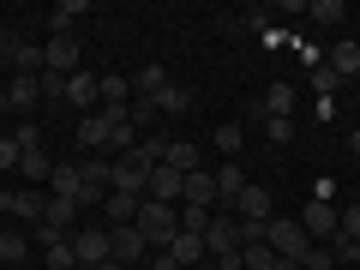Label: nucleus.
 Instances as JSON below:
<instances>
[{
	"instance_id": "nucleus-1",
	"label": "nucleus",
	"mask_w": 360,
	"mask_h": 270,
	"mask_svg": "<svg viewBox=\"0 0 360 270\" xmlns=\"http://www.w3.org/2000/svg\"><path fill=\"white\" fill-rule=\"evenodd\" d=\"M139 234L168 252V240L180 234V205H156V198H144V205H139Z\"/></svg>"
},
{
	"instance_id": "nucleus-2",
	"label": "nucleus",
	"mask_w": 360,
	"mask_h": 270,
	"mask_svg": "<svg viewBox=\"0 0 360 270\" xmlns=\"http://www.w3.org/2000/svg\"><path fill=\"white\" fill-rule=\"evenodd\" d=\"M150 168H156V162H144L139 150L115 156V162H108V193H127V198H144V186H150Z\"/></svg>"
},
{
	"instance_id": "nucleus-3",
	"label": "nucleus",
	"mask_w": 360,
	"mask_h": 270,
	"mask_svg": "<svg viewBox=\"0 0 360 270\" xmlns=\"http://www.w3.org/2000/svg\"><path fill=\"white\" fill-rule=\"evenodd\" d=\"M295 222L307 229V240H312V246H330V240H336V229H342V205H330V198H312V205L300 210Z\"/></svg>"
},
{
	"instance_id": "nucleus-4",
	"label": "nucleus",
	"mask_w": 360,
	"mask_h": 270,
	"mask_svg": "<svg viewBox=\"0 0 360 270\" xmlns=\"http://www.w3.org/2000/svg\"><path fill=\"white\" fill-rule=\"evenodd\" d=\"M264 246H270V252H276V258H307V229H300V222L295 217H270V229H264Z\"/></svg>"
},
{
	"instance_id": "nucleus-5",
	"label": "nucleus",
	"mask_w": 360,
	"mask_h": 270,
	"mask_svg": "<svg viewBox=\"0 0 360 270\" xmlns=\"http://www.w3.org/2000/svg\"><path fill=\"white\" fill-rule=\"evenodd\" d=\"M72 258H78V264H103V258H115V252H108V229H72Z\"/></svg>"
},
{
	"instance_id": "nucleus-6",
	"label": "nucleus",
	"mask_w": 360,
	"mask_h": 270,
	"mask_svg": "<svg viewBox=\"0 0 360 270\" xmlns=\"http://www.w3.org/2000/svg\"><path fill=\"white\" fill-rule=\"evenodd\" d=\"M42 60H49V72L72 78V72H78V60H84V54H78V42H72V37H49V42H42Z\"/></svg>"
},
{
	"instance_id": "nucleus-7",
	"label": "nucleus",
	"mask_w": 360,
	"mask_h": 270,
	"mask_svg": "<svg viewBox=\"0 0 360 270\" xmlns=\"http://www.w3.org/2000/svg\"><path fill=\"white\" fill-rule=\"evenodd\" d=\"M180 205L210 210V205H217V174H210V168H193V174L180 180Z\"/></svg>"
},
{
	"instance_id": "nucleus-8",
	"label": "nucleus",
	"mask_w": 360,
	"mask_h": 270,
	"mask_svg": "<svg viewBox=\"0 0 360 270\" xmlns=\"http://www.w3.org/2000/svg\"><path fill=\"white\" fill-rule=\"evenodd\" d=\"M180 168H168V162H156L150 168V186H144V198H156V205H180Z\"/></svg>"
},
{
	"instance_id": "nucleus-9",
	"label": "nucleus",
	"mask_w": 360,
	"mask_h": 270,
	"mask_svg": "<svg viewBox=\"0 0 360 270\" xmlns=\"http://www.w3.org/2000/svg\"><path fill=\"white\" fill-rule=\"evenodd\" d=\"M108 252H115L120 264H132V258H144V252H150V240L139 234V222H127V229H108Z\"/></svg>"
},
{
	"instance_id": "nucleus-10",
	"label": "nucleus",
	"mask_w": 360,
	"mask_h": 270,
	"mask_svg": "<svg viewBox=\"0 0 360 270\" xmlns=\"http://www.w3.org/2000/svg\"><path fill=\"white\" fill-rule=\"evenodd\" d=\"M42 229H49V234H66V240H72V229H78V198H54V193H49Z\"/></svg>"
},
{
	"instance_id": "nucleus-11",
	"label": "nucleus",
	"mask_w": 360,
	"mask_h": 270,
	"mask_svg": "<svg viewBox=\"0 0 360 270\" xmlns=\"http://www.w3.org/2000/svg\"><path fill=\"white\" fill-rule=\"evenodd\" d=\"M234 217H240V222H270V193H264V186H252V180H246V193L240 198H234Z\"/></svg>"
},
{
	"instance_id": "nucleus-12",
	"label": "nucleus",
	"mask_w": 360,
	"mask_h": 270,
	"mask_svg": "<svg viewBox=\"0 0 360 270\" xmlns=\"http://www.w3.org/2000/svg\"><path fill=\"white\" fill-rule=\"evenodd\" d=\"M168 258H174L180 270H186V264H205V258H210L205 252V234H186V229H180L174 240H168Z\"/></svg>"
},
{
	"instance_id": "nucleus-13",
	"label": "nucleus",
	"mask_w": 360,
	"mask_h": 270,
	"mask_svg": "<svg viewBox=\"0 0 360 270\" xmlns=\"http://www.w3.org/2000/svg\"><path fill=\"white\" fill-rule=\"evenodd\" d=\"M139 205H144V198L108 193V198H103V217H108V229H127V222H139Z\"/></svg>"
},
{
	"instance_id": "nucleus-14",
	"label": "nucleus",
	"mask_w": 360,
	"mask_h": 270,
	"mask_svg": "<svg viewBox=\"0 0 360 270\" xmlns=\"http://www.w3.org/2000/svg\"><path fill=\"white\" fill-rule=\"evenodd\" d=\"M240 193H246V174H240V162H222V168H217V205L229 210Z\"/></svg>"
},
{
	"instance_id": "nucleus-15",
	"label": "nucleus",
	"mask_w": 360,
	"mask_h": 270,
	"mask_svg": "<svg viewBox=\"0 0 360 270\" xmlns=\"http://www.w3.org/2000/svg\"><path fill=\"white\" fill-rule=\"evenodd\" d=\"M49 193H54V198H78V193H84V174H78L72 162H60V168L49 174ZM78 210H84V205H78Z\"/></svg>"
},
{
	"instance_id": "nucleus-16",
	"label": "nucleus",
	"mask_w": 360,
	"mask_h": 270,
	"mask_svg": "<svg viewBox=\"0 0 360 270\" xmlns=\"http://www.w3.org/2000/svg\"><path fill=\"white\" fill-rule=\"evenodd\" d=\"M37 96H42V78L13 72V84H6V103H13V108H37Z\"/></svg>"
},
{
	"instance_id": "nucleus-17",
	"label": "nucleus",
	"mask_w": 360,
	"mask_h": 270,
	"mask_svg": "<svg viewBox=\"0 0 360 270\" xmlns=\"http://www.w3.org/2000/svg\"><path fill=\"white\" fill-rule=\"evenodd\" d=\"M324 66H330L336 78H360V42H336V49H330V60H324Z\"/></svg>"
},
{
	"instance_id": "nucleus-18",
	"label": "nucleus",
	"mask_w": 360,
	"mask_h": 270,
	"mask_svg": "<svg viewBox=\"0 0 360 270\" xmlns=\"http://www.w3.org/2000/svg\"><path fill=\"white\" fill-rule=\"evenodd\" d=\"M78 150H108V120L103 115H84V120H78Z\"/></svg>"
},
{
	"instance_id": "nucleus-19",
	"label": "nucleus",
	"mask_w": 360,
	"mask_h": 270,
	"mask_svg": "<svg viewBox=\"0 0 360 270\" xmlns=\"http://www.w3.org/2000/svg\"><path fill=\"white\" fill-rule=\"evenodd\" d=\"M78 18H84V0H60V6L49 13V30H54V37H72Z\"/></svg>"
},
{
	"instance_id": "nucleus-20",
	"label": "nucleus",
	"mask_w": 360,
	"mask_h": 270,
	"mask_svg": "<svg viewBox=\"0 0 360 270\" xmlns=\"http://www.w3.org/2000/svg\"><path fill=\"white\" fill-rule=\"evenodd\" d=\"M42 210H49V193H37V186L13 193V217H30V222H42Z\"/></svg>"
},
{
	"instance_id": "nucleus-21",
	"label": "nucleus",
	"mask_w": 360,
	"mask_h": 270,
	"mask_svg": "<svg viewBox=\"0 0 360 270\" xmlns=\"http://www.w3.org/2000/svg\"><path fill=\"white\" fill-rule=\"evenodd\" d=\"M150 103H156V115H186V108H193V96H186L180 84H162Z\"/></svg>"
},
{
	"instance_id": "nucleus-22",
	"label": "nucleus",
	"mask_w": 360,
	"mask_h": 270,
	"mask_svg": "<svg viewBox=\"0 0 360 270\" xmlns=\"http://www.w3.org/2000/svg\"><path fill=\"white\" fill-rule=\"evenodd\" d=\"M168 168H180V174H193L198 168V144H186V139H168V156H162Z\"/></svg>"
},
{
	"instance_id": "nucleus-23",
	"label": "nucleus",
	"mask_w": 360,
	"mask_h": 270,
	"mask_svg": "<svg viewBox=\"0 0 360 270\" xmlns=\"http://www.w3.org/2000/svg\"><path fill=\"white\" fill-rule=\"evenodd\" d=\"M42 264H49V270H78L72 240H42Z\"/></svg>"
},
{
	"instance_id": "nucleus-24",
	"label": "nucleus",
	"mask_w": 360,
	"mask_h": 270,
	"mask_svg": "<svg viewBox=\"0 0 360 270\" xmlns=\"http://www.w3.org/2000/svg\"><path fill=\"white\" fill-rule=\"evenodd\" d=\"M288 108H295V84H270V96H264V115H276V120H288Z\"/></svg>"
},
{
	"instance_id": "nucleus-25",
	"label": "nucleus",
	"mask_w": 360,
	"mask_h": 270,
	"mask_svg": "<svg viewBox=\"0 0 360 270\" xmlns=\"http://www.w3.org/2000/svg\"><path fill=\"white\" fill-rule=\"evenodd\" d=\"M18 174L37 186V180H49L54 174V162H49V150H25V162H18Z\"/></svg>"
},
{
	"instance_id": "nucleus-26",
	"label": "nucleus",
	"mask_w": 360,
	"mask_h": 270,
	"mask_svg": "<svg viewBox=\"0 0 360 270\" xmlns=\"http://www.w3.org/2000/svg\"><path fill=\"white\" fill-rule=\"evenodd\" d=\"M307 18H319V25H342L348 6H342V0H307Z\"/></svg>"
},
{
	"instance_id": "nucleus-27",
	"label": "nucleus",
	"mask_w": 360,
	"mask_h": 270,
	"mask_svg": "<svg viewBox=\"0 0 360 270\" xmlns=\"http://www.w3.org/2000/svg\"><path fill=\"white\" fill-rule=\"evenodd\" d=\"M210 217H217V210H198V205H180V229H186V234H205V229H210Z\"/></svg>"
},
{
	"instance_id": "nucleus-28",
	"label": "nucleus",
	"mask_w": 360,
	"mask_h": 270,
	"mask_svg": "<svg viewBox=\"0 0 360 270\" xmlns=\"http://www.w3.org/2000/svg\"><path fill=\"white\" fill-rule=\"evenodd\" d=\"M132 84H139L144 96H156V90L168 84V72H162V66H139V72H132Z\"/></svg>"
},
{
	"instance_id": "nucleus-29",
	"label": "nucleus",
	"mask_w": 360,
	"mask_h": 270,
	"mask_svg": "<svg viewBox=\"0 0 360 270\" xmlns=\"http://www.w3.org/2000/svg\"><path fill=\"white\" fill-rule=\"evenodd\" d=\"M103 108H127V78H120V72L103 78Z\"/></svg>"
},
{
	"instance_id": "nucleus-30",
	"label": "nucleus",
	"mask_w": 360,
	"mask_h": 270,
	"mask_svg": "<svg viewBox=\"0 0 360 270\" xmlns=\"http://www.w3.org/2000/svg\"><path fill=\"white\" fill-rule=\"evenodd\" d=\"M25 252H30V240H25V234H0V264H18Z\"/></svg>"
},
{
	"instance_id": "nucleus-31",
	"label": "nucleus",
	"mask_w": 360,
	"mask_h": 270,
	"mask_svg": "<svg viewBox=\"0 0 360 270\" xmlns=\"http://www.w3.org/2000/svg\"><path fill=\"white\" fill-rule=\"evenodd\" d=\"M336 84H342V78H336V72H330L324 60L312 66V90H319V103H330V90H336Z\"/></svg>"
},
{
	"instance_id": "nucleus-32",
	"label": "nucleus",
	"mask_w": 360,
	"mask_h": 270,
	"mask_svg": "<svg viewBox=\"0 0 360 270\" xmlns=\"http://www.w3.org/2000/svg\"><path fill=\"white\" fill-rule=\"evenodd\" d=\"M217 144H222V150L234 156V150H240V144H246V132L234 127V120H222V127H217Z\"/></svg>"
},
{
	"instance_id": "nucleus-33",
	"label": "nucleus",
	"mask_w": 360,
	"mask_h": 270,
	"mask_svg": "<svg viewBox=\"0 0 360 270\" xmlns=\"http://www.w3.org/2000/svg\"><path fill=\"white\" fill-rule=\"evenodd\" d=\"M264 132H270V144H288V139H295V115H288V120L270 115V120H264Z\"/></svg>"
},
{
	"instance_id": "nucleus-34",
	"label": "nucleus",
	"mask_w": 360,
	"mask_h": 270,
	"mask_svg": "<svg viewBox=\"0 0 360 270\" xmlns=\"http://www.w3.org/2000/svg\"><path fill=\"white\" fill-rule=\"evenodd\" d=\"M13 139H18V150H42V132H37V120H18V132H13Z\"/></svg>"
},
{
	"instance_id": "nucleus-35",
	"label": "nucleus",
	"mask_w": 360,
	"mask_h": 270,
	"mask_svg": "<svg viewBox=\"0 0 360 270\" xmlns=\"http://www.w3.org/2000/svg\"><path fill=\"white\" fill-rule=\"evenodd\" d=\"M336 258H330V246H307V258H300V270H330Z\"/></svg>"
},
{
	"instance_id": "nucleus-36",
	"label": "nucleus",
	"mask_w": 360,
	"mask_h": 270,
	"mask_svg": "<svg viewBox=\"0 0 360 270\" xmlns=\"http://www.w3.org/2000/svg\"><path fill=\"white\" fill-rule=\"evenodd\" d=\"M42 96H49V103H66V78L60 72H42Z\"/></svg>"
},
{
	"instance_id": "nucleus-37",
	"label": "nucleus",
	"mask_w": 360,
	"mask_h": 270,
	"mask_svg": "<svg viewBox=\"0 0 360 270\" xmlns=\"http://www.w3.org/2000/svg\"><path fill=\"white\" fill-rule=\"evenodd\" d=\"M127 120H132V127H144V120H156V103H150V96H139V103L127 108Z\"/></svg>"
},
{
	"instance_id": "nucleus-38",
	"label": "nucleus",
	"mask_w": 360,
	"mask_h": 270,
	"mask_svg": "<svg viewBox=\"0 0 360 270\" xmlns=\"http://www.w3.org/2000/svg\"><path fill=\"white\" fill-rule=\"evenodd\" d=\"M336 234H348V240H360V205H342V229Z\"/></svg>"
},
{
	"instance_id": "nucleus-39",
	"label": "nucleus",
	"mask_w": 360,
	"mask_h": 270,
	"mask_svg": "<svg viewBox=\"0 0 360 270\" xmlns=\"http://www.w3.org/2000/svg\"><path fill=\"white\" fill-rule=\"evenodd\" d=\"M25 162V150H18V139H0V168H18Z\"/></svg>"
},
{
	"instance_id": "nucleus-40",
	"label": "nucleus",
	"mask_w": 360,
	"mask_h": 270,
	"mask_svg": "<svg viewBox=\"0 0 360 270\" xmlns=\"http://www.w3.org/2000/svg\"><path fill=\"white\" fill-rule=\"evenodd\" d=\"M18 49H25V42H18L13 30H0V60H18Z\"/></svg>"
},
{
	"instance_id": "nucleus-41",
	"label": "nucleus",
	"mask_w": 360,
	"mask_h": 270,
	"mask_svg": "<svg viewBox=\"0 0 360 270\" xmlns=\"http://www.w3.org/2000/svg\"><path fill=\"white\" fill-rule=\"evenodd\" d=\"M150 270H180V264H174V258L162 252V258H150Z\"/></svg>"
},
{
	"instance_id": "nucleus-42",
	"label": "nucleus",
	"mask_w": 360,
	"mask_h": 270,
	"mask_svg": "<svg viewBox=\"0 0 360 270\" xmlns=\"http://www.w3.org/2000/svg\"><path fill=\"white\" fill-rule=\"evenodd\" d=\"M90 270H127V264H120V258H103V264H90Z\"/></svg>"
},
{
	"instance_id": "nucleus-43",
	"label": "nucleus",
	"mask_w": 360,
	"mask_h": 270,
	"mask_svg": "<svg viewBox=\"0 0 360 270\" xmlns=\"http://www.w3.org/2000/svg\"><path fill=\"white\" fill-rule=\"evenodd\" d=\"M348 150H354V156H360V132H348Z\"/></svg>"
},
{
	"instance_id": "nucleus-44",
	"label": "nucleus",
	"mask_w": 360,
	"mask_h": 270,
	"mask_svg": "<svg viewBox=\"0 0 360 270\" xmlns=\"http://www.w3.org/2000/svg\"><path fill=\"white\" fill-rule=\"evenodd\" d=\"M193 270H222V264H217V258H205V264H193Z\"/></svg>"
},
{
	"instance_id": "nucleus-45",
	"label": "nucleus",
	"mask_w": 360,
	"mask_h": 270,
	"mask_svg": "<svg viewBox=\"0 0 360 270\" xmlns=\"http://www.w3.org/2000/svg\"><path fill=\"white\" fill-rule=\"evenodd\" d=\"M0 234H6V229H0Z\"/></svg>"
}]
</instances>
